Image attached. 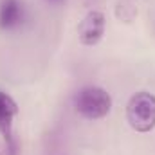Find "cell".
<instances>
[{
    "label": "cell",
    "instance_id": "8992f818",
    "mask_svg": "<svg viewBox=\"0 0 155 155\" xmlns=\"http://www.w3.org/2000/svg\"><path fill=\"white\" fill-rule=\"evenodd\" d=\"M47 4H52V5H56V4H63L65 0H45Z\"/></svg>",
    "mask_w": 155,
    "mask_h": 155
},
{
    "label": "cell",
    "instance_id": "52a82bcc",
    "mask_svg": "<svg viewBox=\"0 0 155 155\" xmlns=\"http://www.w3.org/2000/svg\"><path fill=\"white\" fill-rule=\"evenodd\" d=\"M0 155H2V153H0Z\"/></svg>",
    "mask_w": 155,
    "mask_h": 155
},
{
    "label": "cell",
    "instance_id": "7a4b0ae2",
    "mask_svg": "<svg viewBox=\"0 0 155 155\" xmlns=\"http://www.w3.org/2000/svg\"><path fill=\"white\" fill-rule=\"evenodd\" d=\"M126 121L132 130L148 134L155 128V96L152 92L139 90L130 96L126 103Z\"/></svg>",
    "mask_w": 155,
    "mask_h": 155
},
{
    "label": "cell",
    "instance_id": "5b68a950",
    "mask_svg": "<svg viewBox=\"0 0 155 155\" xmlns=\"http://www.w3.org/2000/svg\"><path fill=\"white\" fill-rule=\"evenodd\" d=\"M24 0H0V29L13 31L18 29L25 20Z\"/></svg>",
    "mask_w": 155,
    "mask_h": 155
},
{
    "label": "cell",
    "instance_id": "3957f363",
    "mask_svg": "<svg viewBox=\"0 0 155 155\" xmlns=\"http://www.w3.org/2000/svg\"><path fill=\"white\" fill-rule=\"evenodd\" d=\"M107 29V16L99 9H90L78 24V40L81 45L94 47L97 45Z\"/></svg>",
    "mask_w": 155,
    "mask_h": 155
},
{
    "label": "cell",
    "instance_id": "277c9868",
    "mask_svg": "<svg viewBox=\"0 0 155 155\" xmlns=\"http://www.w3.org/2000/svg\"><path fill=\"white\" fill-rule=\"evenodd\" d=\"M18 116V105L16 101L7 94L0 90V134L4 135L5 141V153L7 155H16V141L13 135V123L15 117Z\"/></svg>",
    "mask_w": 155,
    "mask_h": 155
},
{
    "label": "cell",
    "instance_id": "6da1fadb",
    "mask_svg": "<svg viewBox=\"0 0 155 155\" xmlns=\"http://www.w3.org/2000/svg\"><path fill=\"white\" fill-rule=\"evenodd\" d=\"M72 107L78 116L88 121H97L110 114L112 96L107 88L97 85H85L78 88L72 97Z\"/></svg>",
    "mask_w": 155,
    "mask_h": 155
}]
</instances>
